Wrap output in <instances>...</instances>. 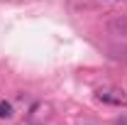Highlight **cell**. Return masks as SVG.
Wrapping results in <instances>:
<instances>
[{
    "label": "cell",
    "instance_id": "obj_1",
    "mask_svg": "<svg viewBox=\"0 0 127 125\" xmlns=\"http://www.w3.org/2000/svg\"><path fill=\"white\" fill-rule=\"evenodd\" d=\"M95 96L103 103H110V106H127V96L120 88H115V86H103V88L95 91Z\"/></svg>",
    "mask_w": 127,
    "mask_h": 125
},
{
    "label": "cell",
    "instance_id": "obj_3",
    "mask_svg": "<svg viewBox=\"0 0 127 125\" xmlns=\"http://www.w3.org/2000/svg\"><path fill=\"white\" fill-rule=\"evenodd\" d=\"M115 125H127V115H125V118H117V120H115Z\"/></svg>",
    "mask_w": 127,
    "mask_h": 125
},
{
    "label": "cell",
    "instance_id": "obj_2",
    "mask_svg": "<svg viewBox=\"0 0 127 125\" xmlns=\"http://www.w3.org/2000/svg\"><path fill=\"white\" fill-rule=\"evenodd\" d=\"M0 118H12V106L7 101H0Z\"/></svg>",
    "mask_w": 127,
    "mask_h": 125
}]
</instances>
